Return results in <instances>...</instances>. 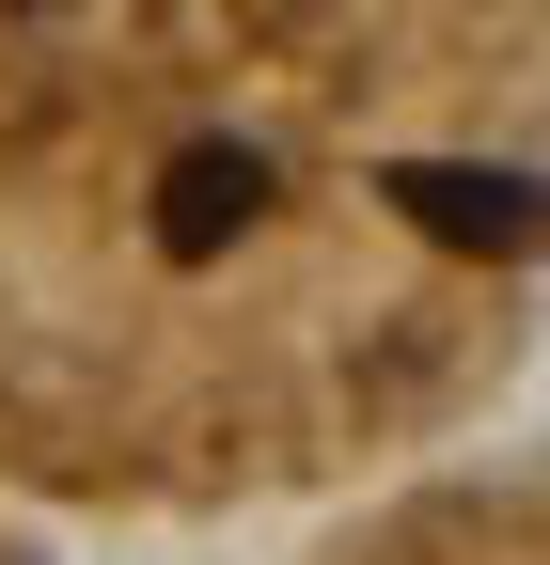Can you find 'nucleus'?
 <instances>
[{"instance_id": "nucleus-1", "label": "nucleus", "mask_w": 550, "mask_h": 565, "mask_svg": "<svg viewBox=\"0 0 550 565\" xmlns=\"http://www.w3.org/2000/svg\"><path fill=\"white\" fill-rule=\"evenodd\" d=\"M252 221H267V158L252 141H189V158L158 173V252L173 267H221Z\"/></svg>"}, {"instance_id": "nucleus-2", "label": "nucleus", "mask_w": 550, "mask_h": 565, "mask_svg": "<svg viewBox=\"0 0 550 565\" xmlns=\"http://www.w3.org/2000/svg\"><path fill=\"white\" fill-rule=\"evenodd\" d=\"M393 204H409V221H425L441 252H519V236H535L519 173H393Z\"/></svg>"}]
</instances>
